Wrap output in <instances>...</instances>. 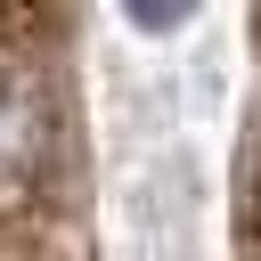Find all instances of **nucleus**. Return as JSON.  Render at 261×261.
Segmentation results:
<instances>
[{
  "instance_id": "1",
  "label": "nucleus",
  "mask_w": 261,
  "mask_h": 261,
  "mask_svg": "<svg viewBox=\"0 0 261 261\" xmlns=\"http://www.w3.org/2000/svg\"><path fill=\"white\" fill-rule=\"evenodd\" d=\"M49 163V98L33 73L0 65V196H24Z\"/></svg>"
},
{
  "instance_id": "2",
  "label": "nucleus",
  "mask_w": 261,
  "mask_h": 261,
  "mask_svg": "<svg viewBox=\"0 0 261 261\" xmlns=\"http://www.w3.org/2000/svg\"><path fill=\"white\" fill-rule=\"evenodd\" d=\"M122 16H130V24H147V33H171V24H188V16H196V0H122Z\"/></svg>"
}]
</instances>
